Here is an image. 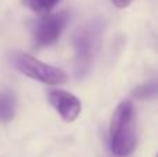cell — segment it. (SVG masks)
Wrapping results in <instances>:
<instances>
[{
	"mask_svg": "<svg viewBox=\"0 0 158 157\" xmlns=\"http://www.w3.org/2000/svg\"><path fill=\"white\" fill-rule=\"evenodd\" d=\"M157 93V83L154 82H148L146 85L139 86L137 89H135L133 96L137 97V99H150V97H154Z\"/></svg>",
	"mask_w": 158,
	"mask_h": 157,
	"instance_id": "ba28073f",
	"label": "cell"
},
{
	"mask_svg": "<svg viewBox=\"0 0 158 157\" xmlns=\"http://www.w3.org/2000/svg\"><path fill=\"white\" fill-rule=\"evenodd\" d=\"M103 22L100 19H92L79 27L72 36L75 49V74L83 78L92 70L94 58L100 49Z\"/></svg>",
	"mask_w": 158,
	"mask_h": 157,
	"instance_id": "7a4b0ae2",
	"label": "cell"
},
{
	"mask_svg": "<svg viewBox=\"0 0 158 157\" xmlns=\"http://www.w3.org/2000/svg\"><path fill=\"white\" fill-rule=\"evenodd\" d=\"M11 61L19 72L46 85H64L69 81L67 72L61 68L49 66L24 52H14L11 54Z\"/></svg>",
	"mask_w": 158,
	"mask_h": 157,
	"instance_id": "3957f363",
	"label": "cell"
},
{
	"mask_svg": "<svg viewBox=\"0 0 158 157\" xmlns=\"http://www.w3.org/2000/svg\"><path fill=\"white\" fill-rule=\"evenodd\" d=\"M69 14L67 11H60L56 14H47L33 28V38L38 46L47 47L54 45L61 36Z\"/></svg>",
	"mask_w": 158,
	"mask_h": 157,
	"instance_id": "277c9868",
	"label": "cell"
},
{
	"mask_svg": "<svg viewBox=\"0 0 158 157\" xmlns=\"http://www.w3.org/2000/svg\"><path fill=\"white\" fill-rule=\"evenodd\" d=\"M58 3L60 0H22V4L25 7L40 15H47Z\"/></svg>",
	"mask_w": 158,
	"mask_h": 157,
	"instance_id": "52a82bcc",
	"label": "cell"
},
{
	"mask_svg": "<svg viewBox=\"0 0 158 157\" xmlns=\"http://www.w3.org/2000/svg\"><path fill=\"white\" fill-rule=\"evenodd\" d=\"M137 146L135 107L131 100H123L115 108L110 125V149L112 155L126 157Z\"/></svg>",
	"mask_w": 158,
	"mask_h": 157,
	"instance_id": "6da1fadb",
	"label": "cell"
},
{
	"mask_svg": "<svg viewBox=\"0 0 158 157\" xmlns=\"http://www.w3.org/2000/svg\"><path fill=\"white\" fill-rule=\"evenodd\" d=\"M111 2L114 3V6H117L118 8H125L131 4L132 0H111Z\"/></svg>",
	"mask_w": 158,
	"mask_h": 157,
	"instance_id": "9c48e42d",
	"label": "cell"
},
{
	"mask_svg": "<svg viewBox=\"0 0 158 157\" xmlns=\"http://www.w3.org/2000/svg\"><path fill=\"white\" fill-rule=\"evenodd\" d=\"M17 110V99L15 95L11 91L6 89V91L0 92V121L8 122L14 118Z\"/></svg>",
	"mask_w": 158,
	"mask_h": 157,
	"instance_id": "8992f818",
	"label": "cell"
},
{
	"mask_svg": "<svg viewBox=\"0 0 158 157\" xmlns=\"http://www.w3.org/2000/svg\"><path fill=\"white\" fill-rule=\"evenodd\" d=\"M49 102L56 108L60 117L67 122H72L79 117L82 111V104L77 96L61 89H54L49 92Z\"/></svg>",
	"mask_w": 158,
	"mask_h": 157,
	"instance_id": "5b68a950",
	"label": "cell"
}]
</instances>
